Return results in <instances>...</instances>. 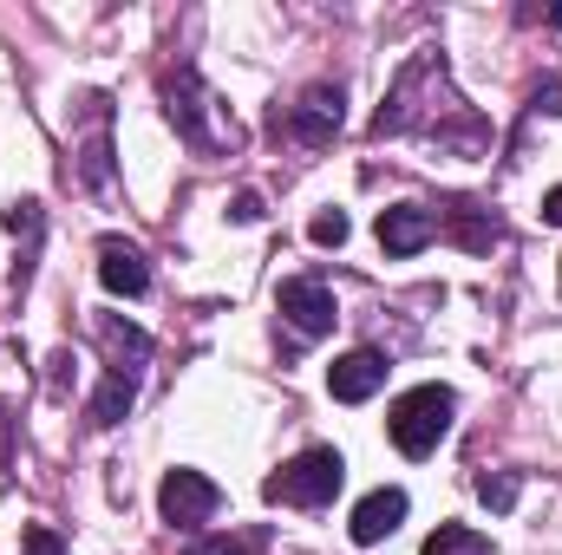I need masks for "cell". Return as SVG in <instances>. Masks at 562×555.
Returning <instances> with one entry per match:
<instances>
[{
    "instance_id": "obj_1",
    "label": "cell",
    "mask_w": 562,
    "mask_h": 555,
    "mask_svg": "<svg viewBox=\"0 0 562 555\" xmlns=\"http://www.w3.org/2000/svg\"><path fill=\"white\" fill-rule=\"evenodd\" d=\"M373 138H425L451 157H484L491 150V125L451 92V72L438 53H413L386 92V105L373 112Z\"/></svg>"
},
{
    "instance_id": "obj_2",
    "label": "cell",
    "mask_w": 562,
    "mask_h": 555,
    "mask_svg": "<svg viewBox=\"0 0 562 555\" xmlns=\"http://www.w3.org/2000/svg\"><path fill=\"white\" fill-rule=\"evenodd\" d=\"M164 118L177 125V138L190 144L196 157H229V150L243 144L236 118H229V105L203 86V72H196V66L164 72Z\"/></svg>"
},
{
    "instance_id": "obj_3",
    "label": "cell",
    "mask_w": 562,
    "mask_h": 555,
    "mask_svg": "<svg viewBox=\"0 0 562 555\" xmlns=\"http://www.w3.org/2000/svg\"><path fill=\"white\" fill-rule=\"evenodd\" d=\"M340 484H347V457L327 451V444H314V451H301L294 464H281L276 477L262 484V497H269V503H288V510H327V503L340 497Z\"/></svg>"
},
{
    "instance_id": "obj_4",
    "label": "cell",
    "mask_w": 562,
    "mask_h": 555,
    "mask_svg": "<svg viewBox=\"0 0 562 555\" xmlns=\"http://www.w3.org/2000/svg\"><path fill=\"white\" fill-rule=\"evenodd\" d=\"M451 412H458L451 386H413L406 399H393L386 431H393V444H400L406 457H431V451H438V438L451 431Z\"/></svg>"
},
{
    "instance_id": "obj_5",
    "label": "cell",
    "mask_w": 562,
    "mask_h": 555,
    "mask_svg": "<svg viewBox=\"0 0 562 555\" xmlns=\"http://www.w3.org/2000/svg\"><path fill=\"white\" fill-rule=\"evenodd\" d=\"M340 125H347V92H340V86H307L288 112H276V132H288V138L307 144V150L334 144Z\"/></svg>"
},
{
    "instance_id": "obj_6",
    "label": "cell",
    "mask_w": 562,
    "mask_h": 555,
    "mask_svg": "<svg viewBox=\"0 0 562 555\" xmlns=\"http://www.w3.org/2000/svg\"><path fill=\"white\" fill-rule=\"evenodd\" d=\"M157 510H164V523L196 530V523H210V517L223 510V490H216L203 471H164V484H157Z\"/></svg>"
},
{
    "instance_id": "obj_7",
    "label": "cell",
    "mask_w": 562,
    "mask_h": 555,
    "mask_svg": "<svg viewBox=\"0 0 562 555\" xmlns=\"http://www.w3.org/2000/svg\"><path fill=\"white\" fill-rule=\"evenodd\" d=\"M276 307L301 340H321V333H334V320H340V307H334V294H327L321 281H281Z\"/></svg>"
},
{
    "instance_id": "obj_8",
    "label": "cell",
    "mask_w": 562,
    "mask_h": 555,
    "mask_svg": "<svg viewBox=\"0 0 562 555\" xmlns=\"http://www.w3.org/2000/svg\"><path fill=\"white\" fill-rule=\"evenodd\" d=\"M99 347H105V373L138 386L144 366H150V333L144 327H125L119 314H99Z\"/></svg>"
},
{
    "instance_id": "obj_9",
    "label": "cell",
    "mask_w": 562,
    "mask_h": 555,
    "mask_svg": "<svg viewBox=\"0 0 562 555\" xmlns=\"http://www.w3.org/2000/svg\"><path fill=\"white\" fill-rule=\"evenodd\" d=\"M380 386H386V360H380L373 347H360V353H340V360L327 366V393H334L340 406H367Z\"/></svg>"
},
{
    "instance_id": "obj_10",
    "label": "cell",
    "mask_w": 562,
    "mask_h": 555,
    "mask_svg": "<svg viewBox=\"0 0 562 555\" xmlns=\"http://www.w3.org/2000/svg\"><path fill=\"white\" fill-rule=\"evenodd\" d=\"M438 236V216L425 209V203H393V209H380V249L386 256H419L425 242Z\"/></svg>"
},
{
    "instance_id": "obj_11",
    "label": "cell",
    "mask_w": 562,
    "mask_h": 555,
    "mask_svg": "<svg viewBox=\"0 0 562 555\" xmlns=\"http://www.w3.org/2000/svg\"><path fill=\"white\" fill-rule=\"evenodd\" d=\"M400 523H406V490H393V484H386V490L360 497V510H353V523H347V530H353V543H360V550H373V543H386Z\"/></svg>"
},
{
    "instance_id": "obj_12",
    "label": "cell",
    "mask_w": 562,
    "mask_h": 555,
    "mask_svg": "<svg viewBox=\"0 0 562 555\" xmlns=\"http://www.w3.org/2000/svg\"><path fill=\"white\" fill-rule=\"evenodd\" d=\"M99 281H105L112 294L138 301L144 287H150V262H144V256L132 249V242H125V236H105V242H99Z\"/></svg>"
},
{
    "instance_id": "obj_13",
    "label": "cell",
    "mask_w": 562,
    "mask_h": 555,
    "mask_svg": "<svg viewBox=\"0 0 562 555\" xmlns=\"http://www.w3.org/2000/svg\"><path fill=\"white\" fill-rule=\"evenodd\" d=\"M86 105H92V138L79 150V183H86V190H105V183H112V138H105L112 99H86Z\"/></svg>"
},
{
    "instance_id": "obj_14",
    "label": "cell",
    "mask_w": 562,
    "mask_h": 555,
    "mask_svg": "<svg viewBox=\"0 0 562 555\" xmlns=\"http://www.w3.org/2000/svg\"><path fill=\"white\" fill-rule=\"evenodd\" d=\"M445 223L458 229V242H464L471 256H484V249L497 242V223H491V216H484L477 203H445Z\"/></svg>"
},
{
    "instance_id": "obj_15",
    "label": "cell",
    "mask_w": 562,
    "mask_h": 555,
    "mask_svg": "<svg viewBox=\"0 0 562 555\" xmlns=\"http://www.w3.org/2000/svg\"><path fill=\"white\" fill-rule=\"evenodd\" d=\"M425 555H491V543L477 530H464V523H438L425 536Z\"/></svg>"
},
{
    "instance_id": "obj_16",
    "label": "cell",
    "mask_w": 562,
    "mask_h": 555,
    "mask_svg": "<svg viewBox=\"0 0 562 555\" xmlns=\"http://www.w3.org/2000/svg\"><path fill=\"white\" fill-rule=\"evenodd\" d=\"M477 503H484V510H510V503H517V477H510V471L477 477Z\"/></svg>"
},
{
    "instance_id": "obj_17",
    "label": "cell",
    "mask_w": 562,
    "mask_h": 555,
    "mask_svg": "<svg viewBox=\"0 0 562 555\" xmlns=\"http://www.w3.org/2000/svg\"><path fill=\"white\" fill-rule=\"evenodd\" d=\"M307 236H314V249H340V242H347V216H340V209H321V216L307 223Z\"/></svg>"
},
{
    "instance_id": "obj_18",
    "label": "cell",
    "mask_w": 562,
    "mask_h": 555,
    "mask_svg": "<svg viewBox=\"0 0 562 555\" xmlns=\"http://www.w3.org/2000/svg\"><path fill=\"white\" fill-rule=\"evenodd\" d=\"M0 223H7L13 236H26V242H33V236H40V203H33V196H26V203H7V216H0Z\"/></svg>"
},
{
    "instance_id": "obj_19",
    "label": "cell",
    "mask_w": 562,
    "mask_h": 555,
    "mask_svg": "<svg viewBox=\"0 0 562 555\" xmlns=\"http://www.w3.org/2000/svg\"><path fill=\"white\" fill-rule=\"evenodd\" d=\"M262 550V536H210V543H196L190 555H256Z\"/></svg>"
},
{
    "instance_id": "obj_20",
    "label": "cell",
    "mask_w": 562,
    "mask_h": 555,
    "mask_svg": "<svg viewBox=\"0 0 562 555\" xmlns=\"http://www.w3.org/2000/svg\"><path fill=\"white\" fill-rule=\"evenodd\" d=\"M530 105H537V112H557V118H562V72H543V79H537Z\"/></svg>"
},
{
    "instance_id": "obj_21",
    "label": "cell",
    "mask_w": 562,
    "mask_h": 555,
    "mask_svg": "<svg viewBox=\"0 0 562 555\" xmlns=\"http://www.w3.org/2000/svg\"><path fill=\"white\" fill-rule=\"evenodd\" d=\"M26 555H66V543H59L46 523H33V530H26Z\"/></svg>"
},
{
    "instance_id": "obj_22",
    "label": "cell",
    "mask_w": 562,
    "mask_h": 555,
    "mask_svg": "<svg viewBox=\"0 0 562 555\" xmlns=\"http://www.w3.org/2000/svg\"><path fill=\"white\" fill-rule=\"evenodd\" d=\"M229 216H236V223H262V196H256V190H243V196L229 203Z\"/></svg>"
},
{
    "instance_id": "obj_23",
    "label": "cell",
    "mask_w": 562,
    "mask_h": 555,
    "mask_svg": "<svg viewBox=\"0 0 562 555\" xmlns=\"http://www.w3.org/2000/svg\"><path fill=\"white\" fill-rule=\"evenodd\" d=\"M7 451H13V412L0 406V464H7Z\"/></svg>"
},
{
    "instance_id": "obj_24",
    "label": "cell",
    "mask_w": 562,
    "mask_h": 555,
    "mask_svg": "<svg viewBox=\"0 0 562 555\" xmlns=\"http://www.w3.org/2000/svg\"><path fill=\"white\" fill-rule=\"evenodd\" d=\"M543 223H562V190H550V196H543Z\"/></svg>"
}]
</instances>
